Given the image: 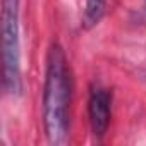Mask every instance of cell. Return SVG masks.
<instances>
[{
    "mask_svg": "<svg viewBox=\"0 0 146 146\" xmlns=\"http://www.w3.org/2000/svg\"><path fill=\"white\" fill-rule=\"evenodd\" d=\"M72 81L65 53L58 43H53L46 57V74L43 90V122L52 144L67 141L70 125Z\"/></svg>",
    "mask_w": 146,
    "mask_h": 146,
    "instance_id": "cell-1",
    "label": "cell"
},
{
    "mask_svg": "<svg viewBox=\"0 0 146 146\" xmlns=\"http://www.w3.org/2000/svg\"><path fill=\"white\" fill-rule=\"evenodd\" d=\"M2 62L5 91L9 95H19L23 90L19 0H2Z\"/></svg>",
    "mask_w": 146,
    "mask_h": 146,
    "instance_id": "cell-2",
    "label": "cell"
},
{
    "mask_svg": "<svg viewBox=\"0 0 146 146\" xmlns=\"http://www.w3.org/2000/svg\"><path fill=\"white\" fill-rule=\"evenodd\" d=\"M88 113L93 134L96 137H103L110 125V117H112V91H108L100 84H95L90 93Z\"/></svg>",
    "mask_w": 146,
    "mask_h": 146,
    "instance_id": "cell-3",
    "label": "cell"
},
{
    "mask_svg": "<svg viewBox=\"0 0 146 146\" xmlns=\"http://www.w3.org/2000/svg\"><path fill=\"white\" fill-rule=\"evenodd\" d=\"M105 12V0H86L84 14H83V28L90 29L100 23Z\"/></svg>",
    "mask_w": 146,
    "mask_h": 146,
    "instance_id": "cell-4",
    "label": "cell"
}]
</instances>
